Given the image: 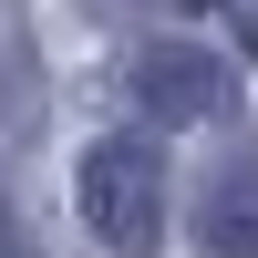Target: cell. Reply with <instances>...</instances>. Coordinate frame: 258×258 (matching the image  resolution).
<instances>
[{"label": "cell", "instance_id": "1", "mask_svg": "<svg viewBox=\"0 0 258 258\" xmlns=\"http://www.w3.org/2000/svg\"><path fill=\"white\" fill-rule=\"evenodd\" d=\"M83 217L114 258H155L165 248V155L145 135H103L83 155Z\"/></svg>", "mask_w": 258, "mask_h": 258}, {"label": "cell", "instance_id": "4", "mask_svg": "<svg viewBox=\"0 0 258 258\" xmlns=\"http://www.w3.org/2000/svg\"><path fill=\"white\" fill-rule=\"evenodd\" d=\"M114 11H186V0H114Z\"/></svg>", "mask_w": 258, "mask_h": 258}, {"label": "cell", "instance_id": "2", "mask_svg": "<svg viewBox=\"0 0 258 258\" xmlns=\"http://www.w3.org/2000/svg\"><path fill=\"white\" fill-rule=\"evenodd\" d=\"M124 93L155 124H217L227 103H238V73H227L217 52H186V41H145V52L124 62Z\"/></svg>", "mask_w": 258, "mask_h": 258}, {"label": "cell", "instance_id": "3", "mask_svg": "<svg viewBox=\"0 0 258 258\" xmlns=\"http://www.w3.org/2000/svg\"><path fill=\"white\" fill-rule=\"evenodd\" d=\"M258 165H238V176L217 186V207H207V258H258V207H248Z\"/></svg>", "mask_w": 258, "mask_h": 258}, {"label": "cell", "instance_id": "5", "mask_svg": "<svg viewBox=\"0 0 258 258\" xmlns=\"http://www.w3.org/2000/svg\"><path fill=\"white\" fill-rule=\"evenodd\" d=\"M238 31H248V41H258V0H238Z\"/></svg>", "mask_w": 258, "mask_h": 258}]
</instances>
